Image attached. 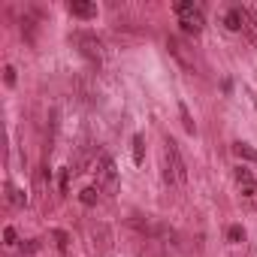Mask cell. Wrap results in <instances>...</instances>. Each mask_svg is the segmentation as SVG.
<instances>
[{
	"instance_id": "6da1fadb",
	"label": "cell",
	"mask_w": 257,
	"mask_h": 257,
	"mask_svg": "<svg viewBox=\"0 0 257 257\" xmlns=\"http://www.w3.org/2000/svg\"><path fill=\"white\" fill-rule=\"evenodd\" d=\"M164 161H167V167H164L167 185L185 188V185H188V167H185V158H182V152H179V146H176L173 140L164 143Z\"/></svg>"
},
{
	"instance_id": "3957f363",
	"label": "cell",
	"mask_w": 257,
	"mask_h": 257,
	"mask_svg": "<svg viewBox=\"0 0 257 257\" xmlns=\"http://www.w3.org/2000/svg\"><path fill=\"white\" fill-rule=\"evenodd\" d=\"M73 43L79 46V52H82L91 64H100V58H103V43H100L94 34H88V31H76V34H73Z\"/></svg>"
},
{
	"instance_id": "8992f818",
	"label": "cell",
	"mask_w": 257,
	"mask_h": 257,
	"mask_svg": "<svg viewBox=\"0 0 257 257\" xmlns=\"http://www.w3.org/2000/svg\"><path fill=\"white\" fill-rule=\"evenodd\" d=\"M167 49H170V55H173L185 70H194V58L188 55V49H185V43H182L179 37H170V40H167Z\"/></svg>"
},
{
	"instance_id": "ac0fdd59",
	"label": "cell",
	"mask_w": 257,
	"mask_h": 257,
	"mask_svg": "<svg viewBox=\"0 0 257 257\" xmlns=\"http://www.w3.org/2000/svg\"><path fill=\"white\" fill-rule=\"evenodd\" d=\"M4 239H7V245L13 248V245H16V239H19V236H16V227H7V230H4Z\"/></svg>"
},
{
	"instance_id": "52a82bcc",
	"label": "cell",
	"mask_w": 257,
	"mask_h": 257,
	"mask_svg": "<svg viewBox=\"0 0 257 257\" xmlns=\"http://www.w3.org/2000/svg\"><path fill=\"white\" fill-rule=\"evenodd\" d=\"M224 25H227L230 31H245V10H242V7H233V10L224 16Z\"/></svg>"
},
{
	"instance_id": "d6986e66",
	"label": "cell",
	"mask_w": 257,
	"mask_h": 257,
	"mask_svg": "<svg viewBox=\"0 0 257 257\" xmlns=\"http://www.w3.org/2000/svg\"><path fill=\"white\" fill-rule=\"evenodd\" d=\"M182 121H185V131H188V134H194V121L188 118V109H185V106H182Z\"/></svg>"
},
{
	"instance_id": "ffe728a7",
	"label": "cell",
	"mask_w": 257,
	"mask_h": 257,
	"mask_svg": "<svg viewBox=\"0 0 257 257\" xmlns=\"http://www.w3.org/2000/svg\"><path fill=\"white\" fill-rule=\"evenodd\" d=\"M70 173H73V170H64V173H61V191H64V194H67V188H70Z\"/></svg>"
},
{
	"instance_id": "44dd1931",
	"label": "cell",
	"mask_w": 257,
	"mask_h": 257,
	"mask_svg": "<svg viewBox=\"0 0 257 257\" xmlns=\"http://www.w3.org/2000/svg\"><path fill=\"white\" fill-rule=\"evenodd\" d=\"M37 248H40V239H31V242H28V245H25V254H34V251H37Z\"/></svg>"
},
{
	"instance_id": "277c9868",
	"label": "cell",
	"mask_w": 257,
	"mask_h": 257,
	"mask_svg": "<svg viewBox=\"0 0 257 257\" xmlns=\"http://www.w3.org/2000/svg\"><path fill=\"white\" fill-rule=\"evenodd\" d=\"M97 188L106 194H115V188H118V167L106 155L100 158V167H97Z\"/></svg>"
},
{
	"instance_id": "2e32d148",
	"label": "cell",
	"mask_w": 257,
	"mask_h": 257,
	"mask_svg": "<svg viewBox=\"0 0 257 257\" xmlns=\"http://www.w3.org/2000/svg\"><path fill=\"white\" fill-rule=\"evenodd\" d=\"M52 236H55V245H58V251H67V248H70V236H67L64 230H55Z\"/></svg>"
},
{
	"instance_id": "4fadbf2b",
	"label": "cell",
	"mask_w": 257,
	"mask_h": 257,
	"mask_svg": "<svg viewBox=\"0 0 257 257\" xmlns=\"http://www.w3.org/2000/svg\"><path fill=\"white\" fill-rule=\"evenodd\" d=\"M97 194H100V188H85V191L79 194V200H82L85 206H94V203H97Z\"/></svg>"
},
{
	"instance_id": "8fae6325",
	"label": "cell",
	"mask_w": 257,
	"mask_h": 257,
	"mask_svg": "<svg viewBox=\"0 0 257 257\" xmlns=\"http://www.w3.org/2000/svg\"><path fill=\"white\" fill-rule=\"evenodd\" d=\"M245 31H248L251 40L257 43V13H254V10H245Z\"/></svg>"
},
{
	"instance_id": "5bb4252c",
	"label": "cell",
	"mask_w": 257,
	"mask_h": 257,
	"mask_svg": "<svg viewBox=\"0 0 257 257\" xmlns=\"http://www.w3.org/2000/svg\"><path fill=\"white\" fill-rule=\"evenodd\" d=\"M227 239H230L233 245H239V242H245V230H242L239 224H233V227L227 230Z\"/></svg>"
},
{
	"instance_id": "e0dca14e",
	"label": "cell",
	"mask_w": 257,
	"mask_h": 257,
	"mask_svg": "<svg viewBox=\"0 0 257 257\" xmlns=\"http://www.w3.org/2000/svg\"><path fill=\"white\" fill-rule=\"evenodd\" d=\"M4 79H7V85H16V67L13 64L4 67Z\"/></svg>"
},
{
	"instance_id": "9c48e42d",
	"label": "cell",
	"mask_w": 257,
	"mask_h": 257,
	"mask_svg": "<svg viewBox=\"0 0 257 257\" xmlns=\"http://www.w3.org/2000/svg\"><path fill=\"white\" fill-rule=\"evenodd\" d=\"M233 152H236L242 161H251V164H257V149H251L248 143H236V146H233Z\"/></svg>"
},
{
	"instance_id": "7a4b0ae2",
	"label": "cell",
	"mask_w": 257,
	"mask_h": 257,
	"mask_svg": "<svg viewBox=\"0 0 257 257\" xmlns=\"http://www.w3.org/2000/svg\"><path fill=\"white\" fill-rule=\"evenodd\" d=\"M176 16H179V25L185 28V34H200L203 25H206L203 7H200V4H191V0H182V4H176Z\"/></svg>"
},
{
	"instance_id": "7c38bea8",
	"label": "cell",
	"mask_w": 257,
	"mask_h": 257,
	"mask_svg": "<svg viewBox=\"0 0 257 257\" xmlns=\"http://www.w3.org/2000/svg\"><path fill=\"white\" fill-rule=\"evenodd\" d=\"M143 155H146V140L137 134V137H134V161H137V164H143Z\"/></svg>"
},
{
	"instance_id": "9a60e30c",
	"label": "cell",
	"mask_w": 257,
	"mask_h": 257,
	"mask_svg": "<svg viewBox=\"0 0 257 257\" xmlns=\"http://www.w3.org/2000/svg\"><path fill=\"white\" fill-rule=\"evenodd\" d=\"M34 28H37V22H34L31 16H25V19H22V34H25L31 43H34Z\"/></svg>"
},
{
	"instance_id": "ba28073f",
	"label": "cell",
	"mask_w": 257,
	"mask_h": 257,
	"mask_svg": "<svg viewBox=\"0 0 257 257\" xmlns=\"http://www.w3.org/2000/svg\"><path fill=\"white\" fill-rule=\"evenodd\" d=\"M70 13H73L76 19H94V16H97V7H94V4H82V0H73V4H70Z\"/></svg>"
},
{
	"instance_id": "30bf717a",
	"label": "cell",
	"mask_w": 257,
	"mask_h": 257,
	"mask_svg": "<svg viewBox=\"0 0 257 257\" xmlns=\"http://www.w3.org/2000/svg\"><path fill=\"white\" fill-rule=\"evenodd\" d=\"M7 200H10V206H25V203H28L25 191H19L16 185H7Z\"/></svg>"
},
{
	"instance_id": "5b68a950",
	"label": "cell",
	"mask_w": 257,
	"mask_h": 257,
	"mask_svg": "<svg viewBox=\"0 0 257 257\" xmlns=\"http://www.w3.org/2000/svg\"><path fill=\"white\" fill-rule=\"evenodd\" d=\"M236 185H239V191L245 194V200L257 203V179H254L245 167H239V170H236Z\"/></svg>"
}]
</instances>
